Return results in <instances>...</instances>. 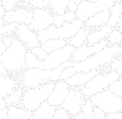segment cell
Listing matches in <instances>:
<instances>
[{"label":"cell","instance_id":"18","mask_svg":"<svg viewBox=\"0 0 122 119\" xmlns=\"http://www.w3.org/2000/svg\"><path fill=\"white\" fill-rule=\"evenodd\" d=\"M113 30V28L107 24L101 27L99 29L98 28L92 32H91L88 36L86 44L89 46H93L100 41L107 38Z\"/></svg>","mask_w":122,"mask_h":119},{"label":"cell","instance_id":"3","mask_svg":"<svg viewBox=\"0 0 122 119\" xmlns=\"http://www.w3.org/2000/svg\"><path fill=\"white\" fill-rule=\"evenodd\" d=\"M117 54H122L119 45H109L85 60L75 63L73 67L76 72H89L92 69H98L101 66L111 63Z\"/></svg>","mask_w":122,"mask_h":119},{"label":"cell","instance_id":"33","mask_svg":"<svg viewBox=\"0 0 122 119\" xmlns=\"http://www.w3.org/2000/svg\"><path fill=\"white\" fill-rule=\"evenodd\" d=\"M72 116L67 113L61 107L57 108L56 112L52 119H71Z\"/></svg>","mask_w":122,"mask_h":119},{"label":"cell","instance_id":"7","mask_svg":"<svg viewBox=\"0 0 122 119\" xmlns=\"http://www.w3.org/2000/svg\"><path fill=\"white\" fill-rule=\"evenodd\" d=\"M120 77L117 72L113 71L106 74H99L81 88L83 95L86 99H89L92 96L108 89Z\"/></svg>","mask_w":122,"mask_h":119},{"label":"cell","instance_id":"48","mask_svg":"<svg viewBox=\"0 0 122 119\" xmlns=\"http://www.w3.org/2000/svg\"><path fill=\"white\" fill-rule=\"evenodd\" d=\"M5 19L3 18H1V29H2L4 26L5 25Z\"/></svg>","mask_w":122,"mask_h":119},{"label":"cell","instance_id":"27","mask_svg":"<svg viewBox=\"0 0 122 119\" xmlns=\"http://www.w3.org/2000/svg\"><path fill=\"white\" fill-rule=\"evenodd\" d=\"M23 95V89L20 88L14 91V92L10 94L8 96L6 97L5 100L8 105H14V104L18 103L19 101H21Z\"/></svg>","mask_w":122,"mask_h":119},{"label":"cell","instance_id":"15","mask_svg":"<svg viewBox=\"0 0 122 119\" xmlns=\"http://www.w3.org/2000/svg\"><path fill=\"white\" fill-rule=\"evenodd\" d=\"M19 40L25 45L27 49H31L40 46V42L37 33L29 28V25L26 24H19L16 30Z\"/></svg>","mask_w":122,"mask_h":119},{"label":"cell","instance_id":"4","mask_svg":"<svg viewBox=\"0 0 122 119\" xmlns=\"http://www.w3.org/2000/svg\"><path fill=\"white\" fill-rule=\"evenodd\" d=\"M27 47L20 40L14 39L10 47L1 55V63L8 72L22 69L26 65Z\"/></svg>","mask_w":122,"mask_h":119},{"label":"cell","instance_id":"34","mask_svg":"<svg viewBox=\"0 0 122 119\" xmlns=\"http://www.w3.org/2000/svg\"><path fill=\"white\" fill-rule=\"evenodd\" d=\"M76 73V71L73 67H70L66 68L63 70V72H62L60 80L61 81H66V80L69 79L70 78L74 75Z\"/></svg>","mask_w":122,"mask_h":119},{"label":"cell","instance_id":"43","mask_svg":"<svg viewBox=\"0 0 122 119\" xmlns=\"http://www.w3.org/2000/svg\"><path fill=\"white\" fill-rule=\"evenodd\" d=\"M71 119H85V114L82 111H81L80 113H78L77 114L72 116Z\"/></svg>","mask_w":122,"mask_h":119},{"label":"cell","instance_id":"29","mask_svg":"<svg viewBox=\"0 0 122 119\" xmlns=\"http://www.w3.org/2000/svg\"><path fill=\"white\" fill-rule=\"evenodd\" d=\"M106 39L108 40L110 45H120L122 42V34L119 29L115 28L109 35Z\"/></svg>","mask_w":122,"mask_h":119},{"label":"cell","instance_id":"13","mask_svg":"<svg viewBox=\"0 0 122 119\" xmlns=\"http://www.w3.org/2000/svg\"><path fill=\"white\" fill-rule=\"evenodd\" d=\"M4 19L6 24L15 22L30 25L33 21V11L24 8H19L17 10L6 11Z\"/></svg>","mask_w":122,"mask_h":119},{"label":"cell","instance_id":"5","mask_svg":"<svg viewBox=\"0 0 122 119\" xmlns=\"http://www.w3.org/2000/svg\"><path fill=\"white\" fill-rule=\"evenodd\" d=\"M84 26V22L76 18L71 22L66 23L60 27H56L54 25H52L47 29L39 31L36 33L41 43L53 39L69 40Z\"/></svg>","mask_w":122,"mask_h":119},{"label":"cell","instance_id":"36","mask_svg":"<svg viewBox=\"0 0 122 119\" xmlns=\"http://www.w3.org/2000/svg\"><path fill=\"white\" fill-rule=\"evenodd\" d=\"M30 4L37 9H43L47 6L50 5L49 0H32Z\"/></svg>","mask_w":122,"mask_h":119},{"label":"cell","instance_id":"2","mask_svg":"<svg viewBox=\"0 0 122 119\" xmlns=\"http://www.w3.org/2000/svg\"><path fill=\"white\" fill-rule=\"evenodd\" d=\"M75 63L70 60L63 63L60 66L51 69L45 70L36 68H29L23 72L22 75V84L26 88H32L41 83L44 80L47 82H56L60 81L62 72L66 68L73 67Z\"/></svg>","mask_w":122,"mask_h":119},{"label":"cell","instance_id":"31","mask_svg":"<svg viewBox=\"0 0 122 119\" xmlns=\"http://www.w3.org/2000/svg\"><path fill=\"white\" fill-rule=\"evenodd\" d=\"M108 89L116 95L122 98V78H119L112 84L109 87Z\"/></svg>","mask_w":122,"mask_h":119},{"label":"cell","instance_id":"46","mask_svg":"<svg viewBox=\"0 0 122 119\" xmlns=\"http://www.w3.org/2000/svg\"><path fill=\"white\" fill-rule=\"evenodd\" d=\"M8 71L5 67L1 63V75H8Z\"/></svg>","mask_w":122,"mask_h":119},{"label":"cell","instance_id":"54","mask_svg":"<svg viewBox=\"0 0 122 119\" xmlns=\"http://www.w3.org/2000/svg\"><path fill=\"white\" fill-rule=\"evenodd\" d=\"M119 30V31H120V32H121L122 33V28H119V29H118Z\"/></svg>","mask_w":122,"mask_h":119},{"label":"cell","instance_id":"8","mask_svg":"<svg viewBox=\"0 0 122 119\" xmlns=\"http://www.w3.org/2000/svg\"><path fill=\"white\" fill-rule=\"evenodd\" d=\"M89 99L94 106L101 109L106 114L122 111V98L108 89L92 96Z\"/></svg>","mask_w":122,"mask_h":119},{"label":"cell","instance_id":"35","mask_svg":"<svg viewBox=\"0 0 122 119\" xmlns=\"http://www.w3.org/2000/svg\"><path fill=\"white\" fill-rule=\"evenodd\" d=\"M18 2V0H1V5L4 6L6 11H10L14 10Z\"/></svg>","mask_w":122,"mask_h":119},{"label":"cell","instance_id":"23","mask_svg":"<svg viewBox=\"0 0 122 119\" xmlns=\"http://www.w3.org/2000/svg\"><path fill=\"white\" fill-rule=\"evenodd\" d=\"M15 82L8 75H1V98H6L14 92Z\"/></svg>","mask_w":122,"mask_h":119},{"label":"cell","instance_id":"12","mask_svg":"<svg viewBox=\"0 0 122 119\" xmlns=\"http://www.w3.org/2000/svg\"><path fill=\"white\" fill-rule=\"evenodd\" d=\"M33 21L29 28L35 32H39L47 29L52 25L54 22V15L43 9L36 8L33 10Z\"/></svg>","mask_w":122,"mask_h":119},{"label":"cell","instance_id":"37","mask_svg":"<svg viewBox=\"0 0 122 119\" xmlns=\"http://www.w3.org/2000/svg\"><path fill=\"white\" fill-rule=\"evenodd\" d=\"M111 68L113 71L117 72L119 75H122V61L119 60H115L111 63Z\"/></svg>","mask_w":122,"mask_h":119},{"label":"cell","instance_id":"16","mask_svg":"<svg viewBox=\"0 0 122 119\" xmlns=\"http://www.w3.org/2000/svg\"><path fill=\"white\" fill-rule=\"evenodd\" d=\"M99 74L98 69H92L89 72H76L74 75L66 81L69 85L70 88L82 87L84 85Z\"/></svg>","mask_w":122,"mask_h":119},{"label":"cell","instance_id":"49","mask_svg":"<svg viewBox=\"0 0 122 119\" xmlns=\"http://www.w3.org/2000/svg\"><path fill=\"white\" fill-rule=\"evenodd\" d=\"M117 27H118L117 29H119V28H122V18L120 19L119 23H118Z\"/></svg>","mask_w":122,"mask_h":119},{"label":"cell","instance_id":"21","mask_svg":"<svg viewBox=\"0 0 122 119\" xmlns=\"http://www.w3.org/2000/svg\"><path fill=\"white\" fill-rule=\"evenodd\" d=\"M90 32V29L86 27H83L76 35L68 40V45H71L76 49L83 46L86 43Z\"/></svg>","mask_w":122,"mask_h":119},{"label":"cell","instance_id":"47","mask_svg":"<svg viewBox=\"0 0 122 119\" xmlns=\"http://www.w3.org/2000/svg\"><path fill=\"white\" fill-rule=\"evenodd\" d=\"M6 10H5V8H4V6L2 5H1V18H3L4 17V15L5 14Z\"/></svg>","mask_w":122,"mask_h":119},{"label":"cell","instance_id":"10","mask_svg":"<svg viewBox=\"0 0 122 119\" xmlns=\"http://www.w3.org/2000/svg\"><path fill=\"white\" fill-rule=\"evenodd\" d=\"M86 99L79 88H71L69 94L61 107L71 116L82 111V107Z\"/></svg>","mask_w":122,"mask_h":119},{"label":"cell","instance_id":"28","mask_svg":"<svg viewBox=\"0 0 122 119\" xmlns=\"http://www.w3.org/2000/svg\"><path fill=\"white\" fill-rule=\"evenodd\" d=\"M93 106L90 99H86L82 107V111L85 116V119H95L93 115Z\"/></svg>","mask_w":122,"mask_h":119},{"label":"cell","instance_id":"30","mask_svg":"<svg viewBox=\"0 0 122 119\" xmlns=\"http://www.w3.org/2000/svg\"><path fill=\"white\" fill-rule=\"evenodd\" d=\"M29 51L32 53L40 61L45 60L48 55L47 53L45 51L41 46L33 48V49L30 50Z\"/></svg>","mask_w":122,"mask_h":119},{"label":"cell","instance_id":"19","mask_svg":"<svg viewBox=\"0 0 122 119\" xmlns=\"http://www.w3.org/2000/svg\"><path fill=\"white\" fill-rule=\"evenodd\" d=\"M57 108L46 101L41 103L39 107L34 111L33 116L29 119H52Z\"/></svg>","mask_w":122,"mask_h":119},{"label":"cell","instance_id":"50","mask_svg":"<svg viewBox=\"0 0 122 119\" xmlns=\"http://www.w3.org/2000/svg\"><path fill=\"white\" fill-rule=\"evenodd\" d=\"M115 4L122 3V0H112Z\"/></svg>","mask_w":122,"mask_h":119},{"label":"cell","instance_id":"26","mask_svg":"<svg viewBox=\"0 0 122 119\" xmlns=\"http://www.w3.org/2000/svg\"><path fill=\"white\" fill-rule=\"evenodd\" d=\"M76 19V13L67 11L63 15H54L53 25L56 27H60L66 23L71 22Z\"/></svg>","mask_w":122,"mask_h":119},{"label":"cell","instance_id":"42","mask_svg":"<svg viewBox=\"0 0 122 119\" xmlns=\"http://www.w3.org/2000/svg\"><path fill=\"white\" fill-rule=\"evenodd\" d=\"M1 119H9L8 109L7 107L1 110Z\"/></svg>","mask_w":122,"mask_h":119},{"label":"cell","instance_id":"45","mask_svg":"<svg viewBox=\"0 0 122 119\" xmlns=\"http://www.w3.org/2000/svg\"><path fill=\"white\" fill-rule=\"evenodd\" d=\"M7 46L3 42L1 41V51H0V52H1V55H2V54L4 53L6 51V50H7Z\"/></svg>","mask_w":122,"mask_h":119},{"label":"cell","instance_id":"20","mask_svg":"<svg viewBox=\"0 0 122 119\" xmlns=\"http://www.w3.org/2000/svg\"><path fill=\"white\" fill-rule=\"evenodd\" d=\"M8 109L10 119H29L34 113V111L17 107L16 105L10 106Z\"/></svg>","mask_w":122,"mask_h":119},{"label":"cell","instance_id":"41","mask_svg":"<svg viewBox=\"0 0 122 119\" xmlns=\"http://www.w3.org/2000/svg\"><path fill=\"white\" fill-rule=\"evenodd\" d=\"M13 40L14 39H12L11 37H8V36H2L1 37V41L4 42V43L7 46V47H10L11 46L13 42Z\"/></svg>","mask_w":122,"mask_h":119},{"label":"cell","instance_id":"53","mask_svg":"<svg viewBox=\"0 0 122 119\" xmlns=\"http://www.w3.org/2000/svg\"><path fill=\"white\" fill-rule=\"evenodd\" d=\"M23 1H25V2H30L32 0H23Z\"/></svg>","mask_w":122,"mask_h":119},{"label":"cell","instance_id":"6","mask_svg":"<svg viewBox=\"0 0 122 119\" xmlns=\"http://www.w3.org/2000/svg\"><path fill=\"white\" fill-rule=\"evenodd\" d=\"M56 82H48L40 88H30L23 93L21 104L23 108L35 111L47 101L55 86Z\"/></svg>","mask_w":122,"mask_h":119},{"label":"cell","instance_id":"9","mask_svg":"<svg viewBox=\"0 0 122 119\" xmlns=\"http://www.w3.org/2000/svg\"><path fill=\"white\" fill-rule=\"evenodd\" d=\"M114 4L112 0H83L78 5L76 12V18L85 22L95 14L111 10Z\"/></svg>","mask_w":122,"mask_h":119},{"label":"cell","instance_id":"32","mask_svg":"<svg viewBox=\"0 0 122 119\" xmlns=\"http://www.w3.org/2000/svg\"><path fill=\"white\" fill-rule=\"evenodd\" d=\"M19 24L18 23H9V24H5L4 26L1 29V36H4V35L7 33H11V32L16 31Z\"/></svg>","mask_w":122,"mask_h":119},{"label":"cell","instance_id":"25","mask_svg":"<svg viewBox=\"0 0 122 119\" xmlns=\"http://www.w3.org/2000/svg\"><path fill=\"white\" fill-rule=\"evenodd\" d=\"M71 0H49L50 6L56 15H63L67 11Z\"/></svg>","mask_w":122,"mask_h":119},{"label":"cell","instance_id":"39","mask_svg":"<svg viewBox=\"0 0 122 119\" xmlns=\"http://www.w3.org/2000/svg\"><path fill=\"white\" fill-rule=\"evenodd\" d=\"M78 8V4L74 0H71L67 7V11L76 13Z\"/></svg>","mask_w":122,"mask_h":119},{"label":"cell","instance_id":"11","mask_svg":"<svg viewBox=\"0 0 122 119\" xmlns=\"http://www.w3.org/2000/svg\"><path fill=\"white\" fill-rule=\"evenodd\" d=\"M109 45H110L109 43L106 39L91 46H89L86 44H85L81 47L76 49L72 55L71 61L74 63L82 61L91 57L93 54L101 51Z\"/></svg>","mask_w":122,"mask_h":119},{"label":"cell","instance_id":"24","mask_svg":"<svg viewBox=\"0 0 122 119\" xmlns=\"http://www.w3.org/2000/svg\"><path fill=\"white\" fill-rule=\"evenodd\" d=\"M110 11L111 16L108 25L114 29L117 26L119 20L122 18V3L115 4Z\"/></svg>","mask_w":122,"mask_h":119},{"label":"cell","instance_id":"52","mask_svg":"<svg viewBox=\"0 0 122 119\" xmlns=\"http://www.w3.org/2000/svg\"><path fill=\"white\" fill-rule=\"evenodd\" d=\"M119 46H120V50H121V51H122V42L120 44V45H119Z\"/></svg>","mask_w":122,"mask_h":119},{"label":"cell","instance_id":"40","mask_svg":"<svg viewBox=\"0 0 122 119\" xmlns=\"http://www.w3.org/2000/svg\"><path fill=\"white\" fill-rule=\"evenodd\" d=\"M106 119H122V111L107 114Z\"/></svg>","mask_w":122,"mask_h":119},{"label":"cell","instance_id":"38","mask_svg":"<svg viewBox=\"0 0 122 119\" xmlns=\"http://www.w3.org/2000/svg\"><path fill=\"white\" fill-rule=\"evenodd\" d=\"M93 115L95 119H106L107 116L101 109L95 106L93 107Z\"/></svg>","mask_w":122,"mask_h":119},{"label":"cell","instance_id":"17","mask_svg":"<svg viewBox=\"0 0 122 119\" xmlns=\"http://www.w3.org/2000/svg\"><path fill=\"white\" fill-rule=\"evenodd\" d=\"M111 16L110 10H105L95 14L84 22V26L90 29L91 28H101L108 24Z\"/></svg>","mask_w":122,"mask_h":119},{"label":"cell","instance_id":"51","mask_svg":"<svg viewBox=\"0 0 122 119\" xmlns=\"http://www.w3.org/2000/svg\"><path fill=\"white\" fill-rule=\"evenodd\" d=\"M74 1L75 2H76V3L78 5L79 4H80V2H81V1H83V0H74Z\"/></svg>","mask_w":122,"mask_h":119},{"label":"cell","instance_id":"44","mask_svg":"<svg viewBox=\"0 0 122 119\" xmlns=\"http://www.w3.org/2000/svg\"><path fill=\"white\" fill-rule=\"evenodd\" d=\"M7 105L8 104L5 100V99H4V98H1V106H0L1 110L6 108Z\"/></svg>","mask_w":122,"mask_h":119},{"label":"cell","instance_id":"1","mask_svg":"<svg viewBox=\"0 0 122 119\" xmlns=\"http://www.w3.org/2000/svg\"><path fill=\"white\" fill-rule=\"evenodd\" d=\"M75 50L76 48L68 45L49 53L46 59L43 61L39 60L32 53L28 51L26 54V65L29 68L51 70L57 68L65 62L71 60Z\"/></svg>","mask_w":122,"mask_h":119},{"label":"cell","instance_id":"14","mask_svg":"<svg viewBox=\"0 0 122 119\" xmlns=\"http://www.w3.org/2000/svg\"><path fill=\"white\" fill-rule=\"evenodd\" d=\"M70 88H71L66 81L60 80L56 82L54 88L47 102L53 106L61 107L69 94Z\"/></svg>","mask_w":122,"mask_h":119},{"label":"cell","instance_id":"22","mask_svg":"<svg viewBox=\"0 0 122 119\" xmlns=\"http://www.w3.org/2000/svg\"><path fill=\"white\" fill-rule=\"evenodd\" d=\"M68 45V40L64 39H53L48 40L45 43H41V46L48 54L52 51L57 50L65 47Z\"/></svg>","mask_w":122,"mask_h":119}]
</instances>
